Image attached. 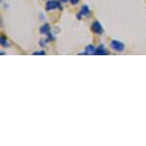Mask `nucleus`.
<instances>
[{
  "label": "nucleus",
  "instance_id": "f257e3e1",
  "mask_svg": "<svg viewBox=\"0 0 146 146\" xmlns=\"http://www.w3.org/2000/svg\"><path fill=\"white\" fill-rule=\"evenodd\" d=\"M56 9L62 10L61 4H60L58 1H56V0H49L45 5V10L47 12H50V11H53Z\"/></svg>",
  "mask_w": 146,
  "mask_h": 146
},
{
  "label": "nucleus",
  "instance_id": "f03ea898",
  "mask_svg": "<svg viewBox=\"0 0 146 146\" xmlns=\"http://www.w3.org/2000/svg\"><path fill=\"white\" fill-rule=\"evenodd\" d=\"M111 47L113 50L115 52H122V51H124L125 45L122 42H120V41L114 39L111 41Z\"/></svg>",
  "mask_w": 146,
  "mask_h": 146
},
{
  "label": "nucleus",
  "instance_id": "7ed1b4c3",
  "mask_svg": "<svg viewBox=\"0 0 146 146\" xmlns=\"http://www.w3.org/2000/svg\"><path fill=\"white\" fill-rule=\"evenodd\" d=\"M91 29H92V31L96 35H102L103 34V28L98 21L93 22L92 26H91Z\"/></svg>",
  "mask_w": 146,
  "mask_h": 146
},
{
  "label": "nucleus",
  "instance_id": "20e7f679",
  "mask_svg": "<svg viewBox=\"0 0 146 146\" xmlns=\"http://www.w3.org/2000/svg\"><path fill=\"white\" fill-rule=\"evenodd\" d=\"M91 13V11H90V8L87 6V5H83V6L81 7L80 9V12H79V13H78V20H80V19L82 18V16L84 15H89Z\"/></svg>",
  "mask_w": 146,
  "mask_h": 146
},
{
  "label": "nucleus",
  "instance_id": "39448f33",
  "mask_svg": "<svg viewBox=\"0 0 146 146\" xmlns=\"http://www.w3.org/2000/svg\"><path fill=\"white\" fill-rule=\"evenodd\" d=\"M39 31H40V34L41 35H51L52 33H51V28H50V25L49 24H44V25H42L40 27V29H39Z\"/></svg>",
  "mask_w": 146,
  "mask_h": 146
},
{
  "label": "nucleus",
  "instance_id": "423d86ee",
  "mask_svg": "<svg viewBox=\"0 0 146 146\" xmlns=\"http://www.w3.org/2000/svg\"><path fill=\"white\" fill-rule=\"evenodd\" d=\"M108 54L109 53L107 52L105 47L103 45H100L96 50V54H98V56H105V54Z\"/></svg>",
  "mask_w": 146,
  "mask_h": 146
},
{
  "label": "nucleus",
  "instance_id": "0eeeda50",
  "mask_svg": "<svg viewBox=\"0 0 146 146\" xmlns=\"http://www.w3.org/2000/svg\"><path fill=\"white\" fill-rule=\"evenodd\" d=\"M96 48L93 45H87L86 48H85V53H86V54H96Z\"/></svg>",
  "mask_w": 146,
  "mask_h": 146
},
{
  "label": "nucleus",
  "instance_id": "6e6552de",
  "mask_svg": "<svg viewBox=\"0 0 146 146\" xmlns=\"http://www.w3.org/2000/svg\"><path fill=\"white\" fill-rule=\"evenodd\" d=\"M0 43H1L2 47H4V48H8V47L10 46L9 42H8L7 39L4 36H1V41H0Z\"/></svg>",
  "mask_w": 146,
  "mask_h": 146
},
{
  "label": "nucleus",
  "instance_id": "1a4fd4ad",
  "mask_svg": "<svg viewBox=\"0 0 146 146\" xmlns=\"http://www.w3.org/2000/svg\"><path fill=\"white\" fill-rule=\"evenodd\" d=\"M33 54H34V56H44V54H46V53H45V51H44V50H42V51H35V52L33 53Z\"/></svg>",
  "mask_w": 146,
  "mask_h": 146
},
{
  "label": "nucleus",
  "instance_id": "9d476101",
  "mask_svg": "<svg viewBox=\"0 0 146 146\" xmlns=\"http://www.w3.org/2000/svg\"><path fill=\"white\" fill-rule=\"evenodd\" d=\"M70 1H71V3L73 5H76L79 2V0H70Z\"/></svg>",
  "mask_w": 146,
  "mask_h": 146
},
{
  "label": "nucleus",
  "instance_id": "9b49d317",
  "mask_svg": "<svg viewBox=\"0 0 146 146\" xmlns=\"http://www.w3.org/2000/svg\"><path fill=\"white\" fill-rule=\"evenodd\" d=\"M40 19H41V20H43V19H45V15H44L43 13H41V15H40Z\"/></svg>",
  "mask_w": 146,
  "mask_h": 146
},
{
  "label": "nucleus",
  "instance_id": "f8f14e48",
  "mask_svg": "<svg viewBox=\"0 0 146 146\" xmlns=\"http://www.w3.org/2000/svg\"><path fill=\"white\" fill-rule=\"evenodd\" d=\"M60 1H62V2H67V1H70V0H60Z\"/></svg>",
  "mask_w": 146,
  "mask_h": 146
}]
</instances>
